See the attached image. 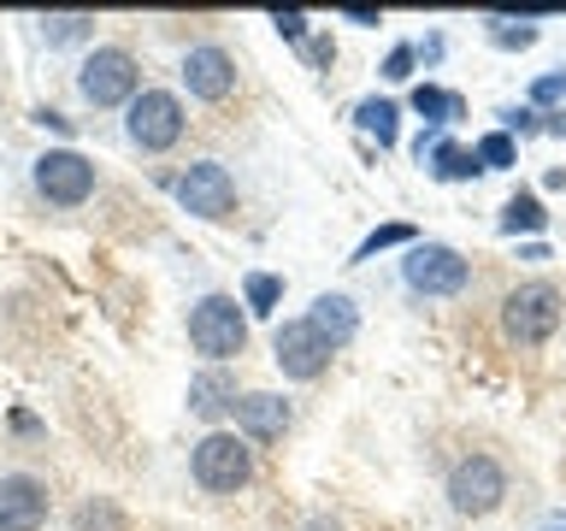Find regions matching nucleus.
<instances>
[{
  "label": "nucleus",
  "instance_id": "1",
  "mask_svg": "<svg viewBox=\"0 0 566 531\" xmlns=\"http://www.w3.org/2000/svg\"><path fill=\"white\" fill-rule=\"evenodd\" d=\"M248 478H254V449H248V437L207 431L201 442H195V485L201 490L230 496V490H242Z\"/></svg>",
  "mask_w": 566,
  "mask_h": 531
},
{
  "label": "nucleus",
  "instance_id": "2",
  "mask_svg": "<svg viewBox=\"0 0 566 531\" xmlns=\"http://www.w3.org/2000/svg\"><path fill=\"white\" fill-rule=\"evenodd\" d=\"M189 343L207 361H230V354L248 348V319L230 295H201L189 308Z\"/></svg>",
  "mask_w": 566,
  "mask_h": 531
},
{
  "label": "nucleus",
  "instance_id": "3",
  "mask_svg": "<svg viewBox=\"0 0 566 531\" xmlns=\"http://www.w3.org/2000/svg\"><path fill=\"white\" fill-rule=\"evenodd\" d=\"M555 325H560V290L555 283H520V290L502 301V331L513 343L537 348L555 336Z\"/></svg>",
  "mask_w": 566,
  "mask_h": 531
},
{
  "label": "nucleus",
  "instance_id": "4",
  "mask_svg": "<svg viewBox=\"0 0 566 531\" xmlns=\"http://www.w3.org/2000/svg\"><path fill=\"white\" fill-rule=\"evenodd\" d=\"M124 131L142 154H159L171 148L177 136H184V101L171 95V88H142L130 101V118H124Z\"/></svg>",
  "mask_w": 566,
  "mask_h": 531
},
{
  "label": "nucleus",
  "instance_id": "5",
  "mask_svg": "<svg viewBox=\"0 0 566 531\" xmlns=\"http://www.w3.org/2000/svg\"><path fill=\"white\" fill-rule=\"evenodd\" d=\"M30 177H35V195H42V201H53V207H83L88 195H95V166H88L77 148L42 154Z\"/></svg>",
  "mask_w": 566,
  "mask_h": 531
},
{
  "label": "nucleus",
  "instance_id": "6",
  "mask_svg": "<svg viewBox=\"0 0 566 531\" xmlns=\"http://www.w3.org/2000/svg\"><path fill=\"white\" fill-rule=\"evenodd\" d=\"M77 88L88 106H124L136 101V60L124 48H95L77 71Z\"/></svg>",
  "mask_w": 566,
  "mask_h": 531
},
{
  "label": "nucleus",
  "instance_id": "7",
  "mask_svg": "<svg viewBox=\"0 0 566 531\" xmlns=\"http://www.w3.org/2000/svg\"><path fill=\"white\" fill-rule=\"evenodd\" d=\"M507 496V472L495 467L490 455H467L460 467L449 472V502L454 513H495Z\"/></svg>",
  "mask_w": 566,
  "mask_h": 531
},
{
  "label": "nucleus",
  "instance_id": "8",
  "mask_svg": "<svg viewBox=\"0 0 566 531\" xmlns=\"http://www.w3.org/2000/svg\"><path fill=\"white\" fill-rule=\"evenodd\" d=\"M407 283H413L419 295H460L467 290V278H472V266L454 254L449 242H424V248H413V254H407Z\"/></svg>",
  "mask_w": 566,
  "mask_h": 531
},
{
  "label": "nucleus",
  "instance_id": "9",
  "mask_svg": "<svg viewBox=\"0 0 566 531\" xmlns=\"http://www.w3.org/2000/svg\"><path fill=\"white\" fill-rule=\"evenodd\" d=\"M177 201L189 212H201V219H230V207H237V184H230V171L219 159H195V166L177 177Z\"/></svg>",
  "mask_w": 566,
  "mask_h": 531
},
{
  "label": "nucleus",
  "instance_id": "10",
  "mask_svg": "<svg viewBox=\"0 0 566 531\" xmlns=\"http://www.w3.org/2000/svg\"><path fill=\"white\" fill-rule=\"evenodd\" d=\"M272 361L283 366V378H318L331 361V343L307 325V319H290V325L272 336Z\"/></svg>",
  "mask_w": 566,
  "mask_h": 531
},
{
  "label": "nucleus",
  "instance_id": "11",
  "mask_svg": "<svg viewBox=\"0 0 566 531\" xmlns=\"http://www.w3.org/2000/svg\"><path fill=\"white\" fill-rule=\"evenodd\" d=\"M48 520V485L30 472L0 478V531H42Z\"/></svg>",
  "mask_w": 566,
  "mask_h": 531
},
{
  "label": "nucleus",
  "instance_id": "12",
  "mask_svg": "<svg viewBox=\"0 0 566 531\" xmlns=\"http://www.w3.org/2000/svg\"><path fill=\"white\" fill-rule=\"evenodd\" d=\"M184 83L195 101H224L230 88H237V60H230L224 48H189L184 53Z\"/></svg>",
  "mask_w": 566,
  "mask_h": 531
},
{
  "label": "nucleus",
  "instance_id": "13",
  "mask_svg": "<svg viewBox=\"0 0 566 531\" xmlns=\"http://www.w3.org/2000/svg\"><path fill=\"white\" fill-rule=\"evenodd\" d=\"M237 425L254 442H277L290 431V402L272 396V389H248V396H237Z\"/></svg>",
  "mask_w": 566,
  "mask_h": 531
},
{
  "label": "nucleus",
  "instance_id": "14",
  "mask_svg": "<svg viewBox=\"0 0 566 531\" xmlns=\"http://www.w3.org/2000/svg\"><path fill=\"white\" fill-rule=\"evenodd\" d=\"M307 325H313L318 336H325L331 348H343L348 336L360 331V313H354V301H348V295H336V290H331V295H318V301H313Z\"/></svg>",
  "mask_w": 566,
  "mask_h": 531
},
{
  "label": "nucleus",
  "instance_id": "15",
  "mask_svg": "<svg viewBox=\"0 0 566 531\" xmlns=\"http://www.w3.org/2000/svg\"><path fill=\"white\" fill-rule=\"evenodd\" d=\"M224 402H237V384H230V372H201V378L189 384V407H195L201 419H212Z\"/></svg>",
  "mask_w": 566,
  "mask_h": 531
},
{
  "label": "nucleus",
  "instance_id": "16",
  "mask_svg": "<svg viewBox=\"0 0 566 531\" xmlns=\"http://www.w3.org/2000/svg\"><path fill=\"white\" fill-rule=\"evenodd\" d=\"M396 101H360L354 106V124H360L366 136H378V148H396Z\"/></svg>",
  "mask_w": 566,
  "mask_h": 531
},
{
  "label": "nucleus",
  "instance_id": "17",
  "mask_svg": "<svg viewBox=\"0 0 566 531\" xmlns=\"http://www.w3.org/2000/svg\"><path fill=\"white\" fill-rule=\"evenodd\" d=\"M88 30H95V18H88V12H48L42 18V42L48 48H71V42H83Z\"/></svg>",
  "mask_w": 566,
  "mask_h": 531
},
{
  "label": "nucleus",
  "instance_id": "18",
  "mask_svg": "<svg viewBox=\"0 0 566 531\" xmlns=\"http://www.w3.org/2000/svg\"><path fill=\"white\" fill-rule=\"evenodd\" d=\"M413 113L419 118H431V124H454L467 106H460V95H449V88H431V83H419L413 88Z\"/></svg>",
  "mask_w": 566,
  "mask_h": 531
},
{
  "label": "nucleus",
  "instance_id": "19",
  "mask_svg": "<svg viewBox=\"0 0 566 531\" xmlns=\"http://www.w3.org/2000/svg\"><path fill=\"white\" fill-rule=\"evenodd\" d=\"M543 219H548L543 201H537V195H525V189L502 207V230H507V237H520V230H543Z\"/></svg>",
  "mask_w": 566,
  "mask_h": 531
},
{
  "label": "nucleus",
  "instance_id": "20",
  "mask_svg": "<svg viewBox=\"0 0 566 531\" xmlns=\"http://www.w3.org/2000/svg\"><path fill=\"white\" fill-rule=\"evenodd\" d=\"M431 171L442 177V184H460V177H478L484 166H478V154H467V148H454V142H442V148L431 154Z\"/></svg>",
  "mask_w": 566,
  "mask_h": 531
},
{
  "label": "nucleus",
  "instance_id": "21",
  "mask_svg": "<svg viewBox=\"0 0 566 531\" xmlns=\"http://www.w3.org/2000/svg\"><path fill=\"white\" fill-rule=\"evenodd\" d=\"M478 166H484V171H502V166H513V136L507 131H495V136H484V142H478Z\"/></svg>",
  "mask_w": 566,
  "mask_h": 531
},
{
  "label": "nucleus",
  "instance_id": "22",
  "mask_svg": "<svg viewBox=\"0 0 566 531\" xmlns=\"http://www.w3.org/2000/svg\"><path fill=\"white\" fill-rule=\"evenodd\" d=\"M396 242H413V225H384V230H371V237L354 248V260H371L378 248H396Z\"/></svg>",
  "mask_w": 566,
  "mask_h": 531
},
{
  "label": "nucleus",
  "instance_id": "23",
  "mask_svg": "<svg viewBox=\"0 0 566 531\" xmlns=\"http://www.w3.org/2000/svg\"><path fill=\"white\" fill-rule=\"evenodd\" d=\"M277 295H283V283H277L272 272H254V278H248V308H254V313H272Z\"/></svg>",
  "mask_w": 566,
  "mask_h": 531
},
{
  "label": "nucleus",
  "instance_id": "24",
  "mask_svg": "<svg viewBox=\"0 0 566 531\" xmlns=\"http://www.w3.org/2000/svg\"><path fill=\"white\" fill-rule=\"evenodd\" d=\"M77 531H124V520L106 502H88L83 513H77Z\"/></svg>",
  "mask_w": 566,
  "mask_h": 531
},
{
  "label": "nucleus",
  "instance_id": "25",
  "mask_svg": "<svg viewBox=\"0 0 566 531\" xmlns=\"http://www.w3.org/2000/svg\"><path fill=\"white\" fill-rule=\"evenodd\" d=\"M490 42H495V48H531V42H537V30H531V24H520V30H513L507 18H495Z\"/></svg>",
  "mask_w": 566,
  "mask_h": 531
},
{
  "label": "nucleus",
  "instance_id": "26",
  "mask_svg": "<svg viewBox=\"0 0 566 531\" xmlns=\"http://www.w3.org/2000/svg\"><path fill=\"white\" fill-rule=\"evenodd\" d=\"M272 24H277V35H290V42H307V12H295V7L283 12V7H277Z\"/></svg>",
  "mask_w": 566,
  "mask_h": 531
},
{
  "label": "nucleus",
  "instance_id": "27",
  "mask_svg": "<svg viewBox=\"0 0 566 531\" xmlns=\"http://www.w3.org/2000/svg\"><path fill=\"white\" fill-rule=\"evenodd\" d=\"M560 95H566V71H548V77H537V83H531V101H537V106L560 101Z\"/></svg>",
  "mask_w": 566,
  "mask_h": 531
},
{
  "label": "nucleus",
  "instance_id": "28",
  "mask_svg": "<svg viewBox=\"0 0 566 531\" xmlns=\"http://www.w3.org/2000/svg\"><path fill=\"white\" fill-rule=\"evenodd\" d=\"M384 77H389V83L413 77V48H396V53H389V60H384Z\"/></svg>",
  "mask_w": 566,
  "mask_h": 531
},
{
  "label": "nucleus",
  "instance_id": "29",
  "mask_svg": "<svg viewBox=\"0 0 566 531\" xmlns=\"http://www.w3.org/2000/svg\"><path fill=\"white\" fill-rule=\"evenodd\" d=\"M502 118H507V131H520V136L537 131V113H531V106H525V113H502Z\"/></svg>",
  "mask_w": 566,
  "mask_h": 531
},
{
  "label": "nucleus",
  "instance_id": "30",
  "mask_svg": "<svg viewBox=\"0 0 566 531\" xmlns=\"http://www.w3.org/2000/svg\"><path fill=\"white\" fill-rule=\"evenodd\" d=\"M343 18H348V24H378V12H371V7H343Z\"/></svg>",
  "mask_w": 566,
  "mask_h": 531
},
{
  "label": "nucleus",
  "instance_id": "31",
  "mask_svg": "<svg viewBox=\"0 0 566 531\" xmlns=\"http://www.w3.org/2000/svg\"><path fill=\"white\" fill-rule=\"evenodd\" d=\"M35 124H53V131H71V118H65V113H53V106H42V113H35Z\"/></svg>",
  "mask_w": 566,
  "mask_h": 531
},
{
  "label": "nucleus",
  "instance_id": "32",
  "mask_svg": "<svg viewBox=\"0 0 566 531\" xmlns=\"http://www.w3.org/2000/svg\"><path fill=\"white\" fill-rule=\"evenodd\" d=\"M307 60H318V65H331V60H336V48H331V42H307Z\"/></svg>",
  "mask_w": 566,
  "mask_h": 531
},
{
  "label": "nucleus",
  "instance_id": "33",
  "mask_svg": "<svg viewBox=\"0 0 566 531\" xmlns=\"http://www.w3.org/2000/svg\"><path fill=\"white\" fill-rule=\"evenodd\" d=\"M543 531H566V513H555V520H548Z\"/></svg>",
  "mask_w": 566,
  "mask_h": 531
}]
</instances>
